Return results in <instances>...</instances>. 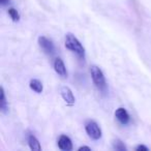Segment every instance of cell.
Segmentation results:
<instances>
[{
	"instance_id": "cell-10",
	"label": "cell",
	"mask_w": 151,
	"mask_h": 151,
	"mask_svg": "<svg viewBox=\"0 0 151 151\" xmlns=\"http://www.w3.org/2000/svg\"><path fill=\"white\" fill-rule=\"evenodd\" d=\"M0 110L2 113H6L7 110H9V105H7L6 97H5V92L4 88L1 87L0 89Z\"/></svg>"
},
{
	"instance_id": "cell-9",
	"label": "cell",
	"mask_w": 151,
	"mask_h": 151,
	"mask_svg": "<svg viewBox=\"0 0 151 151\" xmlns=\"http://www.w3.org/2000/svg\"><path fill=\"white\" fill-rule=\"evenodd\" d=\"M28 145H29L30 149L33 151H40L42 150V146H40V141L37 140L35 136L33 134H30L28 137Z\"/></svg>"
},
{
	"instance_id": "cell-13",
	"label": "cell",
	"mask_w": 151,
	"mask_h": 151,
	"mask_svg": "<svg viewBox=\"0 0 151 151\" xmlns=\"http://www.w3.org/2000/svg\"><path fill=\"white\" fill-rule=\"evenodd\" d=\"M7 13H9V17H11V19L13 20L14 22H18L20 21V14L19 12L17 11L16 9H14V7H12V9H9V11H7Z\"/></svg>"
},
{
	"instance_id": "cell-7",
	"label": "cell",
	"mask_w": 151,
	"mask_h": 151,
	"mask_svg": "<svg viewBox=\"0 0 151 151\" xmlns=\"http://www.w3.org/2000/svg\"><path fill=\"white\" fill-rule=\"evenodd\" d=\"M58 147L63 151H70L73 150V142L69 139V137L61 134L58 139Z\"/></svg>"
},
{
	"instance_id": "cell-2",
	"label": "cell",
	"mask_w": 151,
	"mask_h": 151,
	"mask_svg": "<svg viewBox=\"0 0 151 151\" xmlns=\"http://www.w3.org/2000/svg\"><path fill=\"white\" fill-rule=\"evenodd\" d=\"M65 47L69 51L75 53L79 58L84 59L85 58V48L81 42L76 37L73 33H66L65 34Z\"/></svg>"
},
{
	"instance_id": "cell-14",
	"label": "cell",
	"mask_w": 151,
	"mask_h": 151,
	"mask_svg": "<svg viewBox=\"0 0 151 151\" xmlns=\"http://www.w3.org/2000/svg\"><path fill=\"white\" fill-rule=\"evenodd\" d=\"M136 150L137 151H148V147H146L145 145H139V146L136 147Z\"/></svg>"
},
{
	"instance_id": "cell-12",
	"label": "cell",
	"mask_w": 151,
	"mask_h": 151,
	"mask_svg": "<svg viewBox=\"0 0 151 151\" xmlns=\"http://www.w3.org/2000/svg\"><path fill=\"white\" fill-rule=\"evenodd\" d=\"M112 146L115 150L118 151H126V146L124 145V143L122 142L119 139H115V140L112 141Z\"/></svg>"
},
{
	"instance_id": "cell-15",
	"label": "cell",
	"mask_w": 151,
	"mask_h": 151,
	"mask_svg": "<svg viewBox=\"0 0 151 151\" xmlns=\"http://www.w3.org/2000/svg\"><path fill=\"white\" fill-rule=\"evenodd\" d=\"M9 1H11V0H0V3H1V5H3V6H4V5L9 4Z\"/></svg>"
},
{
	"instance_id": "cell-1",
	"label": "cell",
	"mask_w": 151,
	"mask_h": 151,
	"mask_svg": "<svg viewBox=\"0 0 151 151\" xmlns=\"http://www.w3.org/2000/svg\"><path fill=\"white\" fill-rule=\"evenodd\" d=\"M90 73L95 87L99 89V92H101L103 94H106L108 91V85L103 70L99 66H96V65H91Z\"/></svg>"
},
{
	"instance_id": "cell-3",
	"label": "cell",
	"mask_w": 151,
	"mask_h": 151,
	"mask_svg": "<svg viewBox=\"0 0 151 151\" xmlns=\"http://www.w3.org/2000/svg\"><path fill=\"white\" fill-rule=\"evenodd\" d=\"M85 130L92 140H99L101 138V129L95 121H88L85 124Z\"/></svg>"
},
{
	"instance_id": "cell-5",
	"label": "cell",
	"mask_w": 151,
	"mask_h": 151,
	"mask_svg": "<svg viewBox=\"0 0 151 151\" xmlns=\"http://www.w3.org/2000/svg\"><path fill=\"white\" fill-rule=\"evenodd\" d=\"M60 93H61V96H62L63 101L67 104L68 106H73L75 105V101H76V99H75V95H73V91L70 90V88L67 86H63L60 90Z\"/></svg>"
},
{
	"instance_id": "cell-8",
	"label": "cell",
	"mask_w": 151,
	"mask_h": 151,
	"mask_svg": "<svg viewBox=\"0 0 151 151\" xmlns=\"http://www.w3.org/2000/svg\"><path fill=\"white\" fill-rule=\"evenodd\" d=\"M54 69L57 73L62 78H66L67 77V70L63 60L61 58H56L54 61Z\"/></svg>"
},
{
	"instance_id": "cell-4",
	"label": "cell",
	"mask_w": 151,
	"mask_h": 151,
	"mask_svg": "<svg viewBox=\"0 0 151 151\" xmlns=\"http://www.w3.org/2000/svg\"><path fill=\"white\" fill-rule=\"evenodd\" d=\"M37 42H38V46L40 47V49H42V50L44 51L46 54L50 55V56L54 55L55 46H54V44H53V42L50 40V38H48L47 36H45V35H40V37H38Z\"/></svg>"
},
{
	"instance_id": "cell-11",
	"label": "cell",
	"mask_w": 151,
	"mask_h": 151,
	"mask_svg": "<svg viewBox=\"0 0 151 151\" xmlns=\"http://www.w3.org/2000/svg\"><path fill=\"white\" fill-rule=\"evenodd\" d=\"M30 88L33 91H35L36 93H42V90H44V86H42V83L40 82L37 79H32L29 83Z\"/></svg>"
},
{
	"instance_id": "cell-6",
	"label": "cell",
	"mask_w": 151,
	"mask_h": 151,
	"mask_svg": "<svg viewBox=\"0 0 151 151\" xmlns=\"http://www.w3.org/2000/svg\"><path fill=\"white\" fill-rule=\"evenodd\" d=\"M115 117L118 121L120 122L123 125H126V124L129 123L130 121V116L128 114V112L126 111L124 108H118L115 111Z\"/></svg>"
},
{
	"instance_id": "cell-16",
	"label": "cell",
	"mask_w": 151,
	"mask_h": 151,
	"mask_svg": "<svg viewBox=\"0 0 151 151\" xmlns=\"http://www.w3.org/2000/svg\"><path fill=\"white\" fill-rule=\"evenodd\" d=\"M81 150H88V151H90L91 148H90V147H87V146H82V147H80V148H79V151H81Z\"/></svg>"
}]
</instances>
